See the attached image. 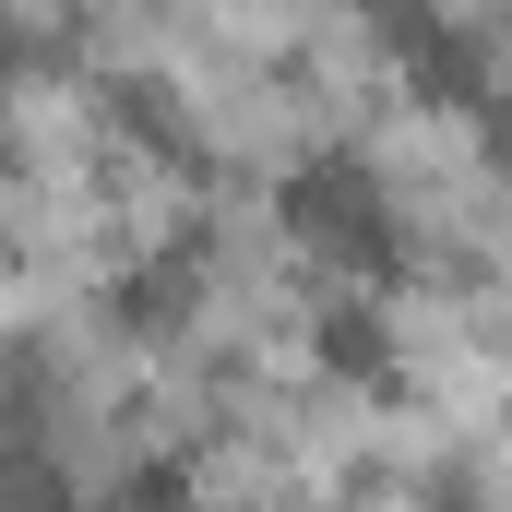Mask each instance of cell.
Instances as JSON below:
<instances>
[{
    "label": "cell",
    "instance_id": "cell-1",
    "mask_svg": "<svg viewBox=\"0 0 512 512\" xmlns=\"http://www.w3.org/2000/svg\"><path fill=\"white\" fill-rule=\"evenodd\" d=\"M274 215H286V239H310L322 262L393 274V203H382V179H370V155H310V167H286Z\"/></svg>",
    "mask_w": 512,
    "mask_h": 512
},
{
    "label": "cell",
    "instance_id": "cell-2",
    "mask_svg": "<svg viewBox=\"0 0 512 512\" xmlns=\"http://www.w3.org/2000/svg\"><path fill=\"white\" fill-rule=\"evenodd\" d=\"M191 298H203V239H179V251L131 262L120 286H108V310H120V334H179V322H191Z\"/></svg>",
    "mask_w": 512,
    "mask_h": 512
},
{
    "label": "cell",
    "instance_id": "cell-3",
    "mask_svg": "<svg viewBox=\"0 0 512 512\" xmlns=\"http://www.w3.org/2000/svg\"><path fill=\"white\" fill-rule=\"evenodd\" d=\"M310 346H322V370H346V382H393V322L370 298H334V310L310 322Z\"/></svg>",
    "mask_w": 512,
    "mask_h": 512
},
{
    "label": "cell",
    "instance_id": "cell-4",
    "mask_svg": "<svg viewBox=\"0 0 512 512\" xmlns=\"http://www.w3.org/2000/svg\"><path fill=\"white\" fill-rule=\"evenodd\" d=\"M108 120H120L131 143H155V155H179V167H191V108H179L167 84H108Z\"/></svg>",
    "mask_w": 512,
    "mask_h": 512
},
{
    "label": "cell",
    "instance_id": "cell-5",
    "mask_svg": "<svg viewBox=\"0 0 512 512\" xmlns=\"http://www.w3.org/2000/svg\"><path fill=\"white\" fill-rule=\"evenodd\" d=\"M203 501V477H191V453H143L108 477V512H191Z\"/></svg>",
    "mask_w": 512,
    "mask_h": 512
},
{
    "label": "cell",
    "instance_id": "cell-6",
    "mask_svg": "<svg viewBox=\"0 0 512 512\" xmlns=\"http://www.w3.org/2000/svg\"><path fill=\"white\" fill-rule=\"evenodd\" d=\"M0 512H84L48 453H0Z\"/></svg>",
    "mask_w": 512,
    "mask_h": 512
}]
</instances>
